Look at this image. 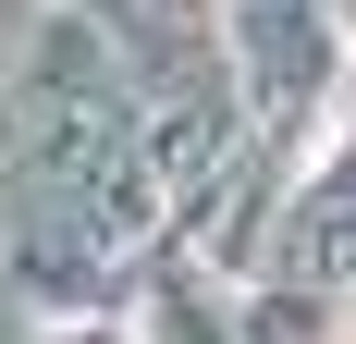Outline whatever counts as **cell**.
Instances as JSON below:
<instances>
[{
	"instance_id": "6da1fadb",
	"label": "cell",
	"mask_w": 356,
	"mask_h": 344,
	"mask_svg": "<svg viewBox=\"0 0 356 344\" xmlns=\"http://www.w3.org/2000/svg\"><path fill=\"white\" fill-rule=\"evenodd\" d=\"M344 344H356V332H344Z\"/></svg>"
}]
</instances>
